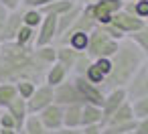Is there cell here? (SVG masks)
I'll return each instance as SVG.
<instances>
[{"mask_svg": "<svg viewBox=\"0 0 148 134\" xmlns=\"http://www.w3.org/2000/svg\"><path fill=\"white\" fill-rule=\"evenodd\" d=\"M49 67L37 57L35 49L18 47L14 41L0 43V81L16 83L21 79L43 83Z\"/></svg>", "mask_w": 148, "mask_h": 134, "instance_id": "1", "label": "cell"}, {"mask_svg": "<svg viewBox=\"0 0 148 134\" xmlns=\"http://www.w3.org/2000/svg\"><path fill=\"white\" fill-rule=\"evenodd\" d=\"M144 61H146V57L140 51V47L132 39L126 37L124 41H120L118 51L110 57V73L106 75L101 89L108 91V89H116V87H126Z\"/></svg>", "mask_w": 148, "mask_h": 134, "instance_id": "2", "label": "cell"}, {"mask_svg": "<svg viewBox=\"0 0 148 134\" xmlns=\"http://www.w3.org/2000/svg\"><path fill=\"white\" fill-rule=\"evenodd\" d=\"M120 41H116L106 27H95L89 35H87V49L85 53L91 59H110L116 51H118Z\"/></svg>", "mask_w": 148, "mask_h": 134, "instance_id": "3", "label": "cell"}, {"mask_svg": "<svg viewBox=\"0 0 148 134\" xmlns=\"http://www.w3.org/2000/svg\"><path fill=\"white\" fill-rule=\"evenodd\" d=\"M87 4H89L91 14L97 21V25L103 27V25L112 23V16L116 12H120L126 2H124V0H93V2H87Z\"/></svg>", "mask_w": 148, "mask_h": 134, "instance_id": "4", "label": "cell"}, {"mask_svg": "<svg viewBox=\"0 0 148 134\" xmlns=\"http://www.w3.org/2000/svg\"><path fill=\"white\" fill-rule=\"evenodd\" d=\"M71 79H73L75 87H77V91H79L83 104H93V106H101V104H103V96H106V91H103L99 85L87 81V79L81 77V75H71Z\"/></svg>", "mask_w": 148, "mask_h": 134, "instance_id": "5", "label": "cell"}, {"mask_svg": "<svg viewBox=\"0 0 148 134\" xmlns=\"http://www.w3.org/2000/svg\"><path fill=\"white\" fill-rule=\"evenodd\" d=\"M114 29H118L124 37H130V35H134V33H138L144 25H146V21H142V19H138V16H134V14H130L128 10H120V12H116L114 16H112V23H110Z\"/></svg>", "mask_w": 148, "mask_h": 134, "instance_id": "6", "label": "cell"}, {"mask_svg": "<svg viewBox=\"0 0 148 134\" xmlns=\"http://www.w3.org/2000/svg\"><path fill=\"white\" fill-rule=\"evenodd\" d=\"M53 102L63 106V108L71 106V104H83V100H81V96H79V91H77V87H75L71 77L53 87Z\"/></svg>", "mask_w": 148, "mask_h": 134, "instance_id": "7", "label": "cell"}, {"mask_svg": "<svg viewBox=\"0 0 148 134\" xmlns=\"http://www.w3.org/2000/svg\"><path fill=\"white\" fill-rule=\"evenodd\" d=\"M51 104H53V87L47 83H39L35 93L27 100V110H29V114H39L41 110H45Z\"/></svg>", "mask_w": 148, "mask_h": 134, "instance_id": "8", "label": "cell"}, {"mask_svg": "<svg viewBox=\"0 0 148 134\" xmlns=\"http://www.w3.org/2000/svg\"><path fill=\"white\" fill-rule=\"evenodd\" d=\"M57 41V16L43 14V21L37 29V47L55 45Z\"/></svg>", "mask_w": 148, "mask_h": 134, "instance_id": "9", "label": "cell"}, {"mask_svg": "<svg viewBox=\"0 0 148 134\" xmlns=\"http://www.w3.org/2000/svg\"><path fill=\"white\" fill-rule=\"evenodd\" d=\"M128 100V93H126V87H116V89H108L106 96H103V104H101V114H103V124L106 120ZM101 124V126H103Z\"/></svg>", "mask_w": 148, "mask_h": 134, "instance_id": "10", "label": "cell"}, {"mask_svg": "<svg viewBox=\"0 0 148 134\" xmlns=\"http://www.w3.org/2000/svg\"><path fill=\"white\" fill-rule=\"evenodd\" d=\"M39 120L43 122V126L53 134L55 130H59V128H63V106H59V104H51V106H47L45 110H41L39 114Z\"/></svg>", "mask_w": 148, "mask_h": 134, "instance_id": "11", "label": "cell"}, {"mask_svg": "<svg viewBox=\"0 0 148 134\" xmlns=\"http://www.w3.org/2000/svg\"><path fill=\"white\" fill-rule=\"evenodd\" d=\"M21 27H23V8L8 12V16L4 21V27H2V31H0V43L14 41V37H16Z\"/></svg>", "mask_w": 148, "mask_h": 134, "instance_id": "12", "label": "cell"}, {"mask_svg": "<svg viewBox=\"0 0 148 134\" xmlns=\"http://www.w3.org/2000/svg\"><path fill=\"white\" fill-rule=\"evenodd\" d=\"M79 53H81V51H75V49H71L69 45H55V61L61 63L69 73L73 71Z\"/></svg>", "mask_w": 148, "mask_h": 134, "instance_id": "13", "label": "cell"}, {"mask_svg": "<svg viewBox=\"0 0 148 134\" xmlns=\"http://www.w3.org/2000/svg\"><path fill=\"white\" fill-rule=\"evenodd\" d=\"M12 118H14V122H16V130L21 132L23 130V126H25V120L29 118V110H27V100H23V98H14L6 108H4Z\"/></svg>", "mask_w": 148, "mask_h": 134, "instance_id": "14", "label": "cell"}, {"mask_svg": "<svg viewBox=\"0 0 148 134\" xmlns=\"http://www.w3.org/2000/svg\"><path fill=\"white\" fill-rule=\"evenodd\" d=\"M71 77V73L61 65V63H53L47 71H45V79H43V83H47V85H51V87H55V85H59V83H63L65 79H69Z\"/></svg>", "mask_w": 148, "mask_h": 134, "instance_id": "15", "label": "cell"}, {"mask_svg": "<svg viewBox=\"0 0 148 134\" xmlns=\"http://www.w3.org/2000/svg\"><path fill=\"white\" fill-rule=\"evenodd\" d=\"M93 124H103L101 106L83 104L81 106V126H93Z\"/></svg>", "mask_w": 148, "mask_h": 134, "instance_id": "16", "label": "cell"}, {"mask_svg": "<svg viewBox=\"0 0 148 134\" xmlns=\"http://www.w3.org/2000/svg\"><path fill=\"white\" fill-rule=\"evenodd\" d=\"M136 118H134V110H132V102L130 100H126L108 120H106V124H126V122H134Z\"/></svg>", "mask_w": 148, "mask_h": 134, "instance_id": "17", "label": "cell"}, {"mask_svg": "<svg viewBox=\"0 0 148 134\" xmlns=\"http://www.w3.org/2000/svg\"><path fill=\"white\" fill-rule=\"evenodd\" d=\"M79 2H75V0H55V2H51V4H47V6H43V8H39L43 14H49V16H61V14H65V12H69L71 8H75Z\"/></svg>", "mask_w": 148, "mask_h": 134, "instance_id": "18", "label": "cell"}, {"mask_svg": "<svg viewBox=\"0 0 148 134\" xmlns=\"http://www.w3.org/2000/svg\"><path fill=\"white\" fill-rule=\"evenodd\" d=\"M81 106L83 104H71L63 108V126L65 128H81Z\"/></svg>", "mask_w": 148, "mask_h": 134, "instance_id": "19", "label": "cell"}, {"mask_svg": "<svg viewBox=\"0 0 148 134\" xmlns=\"http://www.w3.org/2000/svg\"><path fill=\"white\" fill-rule=\"evenodd\" d=\"M14 43L18 47H25V49H35L37 47V29H31V27H21L16 37H14Z\"/></svg>", "mask_w": 148, "mask_h": 134, "instance_id": "20", "label": "cell"}, {"mask_svg": "<svg viewBox=\"0 0 148 134\" xmlns=\"http://www.w3.org/2000/svg\"><path fill=\"white\" fill-rule=\"evenodd\" d=\"M14 98H18L16 85L14 83H8V81H0V110H4Z\"/></svg>", "mask_w": 148, "mask_h": 134, "instance_id": "21", "label": "cell"}, {"mask_svg": "<svg viewBox=\"0 0 148 134\" xmlns=\"http://www.w3.org/2000/svg\"><path fill=\"white\" fill-rule=\"evenodd\" d=\"M23 132H25V134H51V132L43 126V122L39 120L37 114H29V118L25 120Z\"/></svg>", "mask_w": 148, "mask_h": 134, "instance_id": "22", "label": "cell"}, {"mask_svg": "<svg viewBox=\"0 0 148 134\" xmlns=\"http://www.w3.org/2000/svg\"><path fill=\"white\" fill-rule=\"evenodd\" d=\"M124 10H128L130 14L142 19V21H148V0H138V2H126L124 4Z\"/></svg>", "mask_w": 148, "mask_h": 134, "instance_id": "23", "label": "cell"}, {"mask_svg": "<svg viewBox=\"0 0 148 134\" xmlns=\"http://www.w3.org/2000/svg\"><path fill=\"white\" fill-rule=\"evenodd\" d=\"M43 21V12L39 8H23V25L31 29H39Z\"/></svg>", "mask_w": 148, "mask_h": 134, "instance_id": "24", "label": "cell"}, {"mask_svg": "<svg viewBox=\"0 0 148 134\" xmlns=\"http://www.w3.org/2000/svg\"><path fill=\"white\" fill-rule=\"evenodd\" d=\"M128 39H132L138 47H140V51L144 53V57L148 59V23L138 31V33H134V35H130Z\"/></svg>", "mask_w": 148, "mask_h": 134, "instance_id": "25", "label": "cell"}, {"mask_svg": "<svg viewBox=\"0 0 148 134\" xmlns=\"http://www.w3.org/2000/svg\"><path fill=\"white\" fill-rule=\"evenodd\" d=\"M130 102H132V110H134L136 120L148 118V96H142V98H136V100H130Z\"/></svg>", "mask_w": 148, "mask_h": 134, "instance_id": "26", "label": "cell"}, {"mask_svg": "<svg viewBox=\"0 0 148 134\" xmlns=\"http://www.w3.org/2000/svg\"><path fill=\"white\" fill-rule=\"evenodd\" d=\"M91 57L85 53V51H81L79 55H77V61H75V67H73V71H71V75H85V71L89 69V65H91Z\"/></svg>", "mask_w": 148, "mask_h": 134, "instance_id": "27", "label": "cell"}, {"mask_svg": "<svg viewBox=\"0 0 148 134\" xmlns=\"http://www.w3.org/2000/svg\"><path fill=\"white\" fill-rule=\"evenodd\" d=\"M14 85H16L18 98H23V100H29V98L35 93V89H37V83H35V81H29V79H21V81H16Z\"/></svg>", "mask_w": 148, "mask_h": 134, "instance_id": "28", "label": "cell"}, {"mask_svg": "<svg viewBox=\"0 0 148 134\" xmlns=\"http://www.w3.org/2000/svg\"><path fill=\"white\" fill-rule=\"evenodd\" d=\"M81 77H85L87 81H91V83H95V85H99V87L103 85V79H106V77H103V73H101V71H97V67L93 65V61H91L89 69L85 71V75H81Z\"/></svg>", "mask_w": 148, "mask_h": 134, "instance_id": "29", "label": "cell"}, {"mask_svg": "<svg viewBox=\"0 0 148 134\" xmlns=\"http://www.w3.org/2000/svg\"><path fill=\"white\" fill-rule=\"evenodd\" d=\"M0 128L16 130V122H14V118H12L6 110H0ZM16 132H18V130H16Z\"/></svg>", "mask_w": 148, "mask_h": 134, "instance_id": "30", "label": "cell"}, {"mask_svg": "<svg viewBox=\"0 0 148 134\" xmlns=\"http://www.w3.org/2000/svg\"><path fill=\"white\" fill-rule=\"evenodd\" d=\"M55 0H23V8H43Z\"/></svg>", "mask_w": 148, "mask_h": 134, "instance_id": "31", "label": "cell"}, {"mask_svg": "<svg viewBox=\"0 0 148 134\" xmlns=\"http://www.w3.org/2000/svg\"><path fill=\"white\" fill-rule=\"evenodd\" d=\"M0 6L6 8L8 12H12V10L23 8V0H0Z\"/></svg>", "mask_w": 148, "mask_h": 134, "instance_id": "32", "label": "cell"}, {"mask_svg": "<svg viewBox=\"0 0 148 134\" xmlns=\"http://www.w3.org/2000/svg\"><path fill=\"white\" fill-rule=\"evenodd\" d=\"M93 65L97 67V71L103 73V77L110 73V59H93Z\"/></svg>", "mask_w": 148, "mask_h": 134, "instance_id": "33", "label": "cell"}, {"mask_svg": "<svg viewBox=\"0 0 148 134\" xmlns=\"http://www.w3.org/2000/svg\"><path fill=\"white\" fill-rule=\"evenodd\" d=\"M134 134H148V118H140V120H136Z\"/></svg>", "mask_w": 148, "mask_h": 134, "instance_id": "34", "label": "cell"}, {"mask_svg": "<svg viewBox=\"0 0 148 134\" xmlns=\"http://www.w3.org/2000/svg\"><path fill=\"white\" fill-rule=\"evenodd\" d=\"M83 134H103L101 124H93V126H81Z\"/></svg>", "mask_w": 148, "mask_h": 134, "instance_id": "35", "label": "cell"}, {"mask_svg": "<svg viewBox=\"0 0 148 134\" xmlns=\"http://www.w3.org/2000/svg\"><path fill=\"white\" fill-rule=\"evenodd\" d=\"M53 134H83V130L81 128H59V130H55Z\"/></svg>", "mask_w": 148, "mask_h": 134, "instance_id": "36", "label": "cell"}, {"mask_svg": "<svg viewBox=\"0 0 148 134\" xmlns=\"http://www.w3.org/2000/svg\"><path fill=\"white\" fill-rule=\"evenodd\" d=\"M6 16H8V10L0 6V31H2V27H4V21H6Z\"/></svg>", "mask_w": 148, "mask_h": 134, "instance_id": "37", "label": "cell"}, {"mask_svg": "<svg viewBox=\"0 0 148 134\" xmlns=\"http://www.w3.org/2000/svg\"><path fill=\"white\" fill-rule=\"evenodd\" d=\"M0 134H18L16 130H8V128H0Z\"/></svg>", "mask_w": 148, "mask_h": 134, "instance_id": "38", "label": "cell"}, {"mask_svg": "<svg viewBox=\"0 0 148 134\" xmlns=\"http://www.w3.org/2000/svg\"><path fill=\"white\" fill-rule=\"evenodd\" d=\"M146 91H148V59H146Z\"/></svg>", "mask_w": 148, "mask_h": 134, "instance_id": "39", "label": "cell"}, {"mask_svg": "<svg viewBox=\"0 0 148 134\" xmlns=\"http://www.w3.org/2000/svg\"><path fill=\"white\" fill-rule=\"evenodd\" d=\"M124 2H138V0H124Z\"/></svg>", "mask_w": 148, "mask_h": 134, "instance_id": "40", "label": "cell"}, {"mask_svg": "<svg viewBox=\"0 0 148 134\" xmlns=\"http://www.w3.org/2000/svg\"><path fill=\"white\" fill-rule=\"evenodd\" d=\"M18 134H25V132H23V130H21V132H18Z\"/></svg>", "mask_w": 148, "mask_h": 134, "instance_id": "41", "label": "cell"}, {"mask_svg": "<svg viewBox=\"0 0 148 134\" xmlns=\"http://www.w3.org/2000/svg\"><path fill=\"white\" fill-rule=\"evenodd\" d=\"M89 2H93V0H89Z\"/></svg>", "mask_w": 148, "mask_h": 134, "instance_id": "42", "label": "cell"}, {"mask_svg": "<svg viewBox=\"0 0 148 134\" xmlns=\"http://www.w3.org/2000/svg\"><path fill=\"white\" fill-rule=\"evenodd\" d=\"M146 23H148V21H146Z\"/></svg>", "mask_w": 148, "mask_h": 134, "instance_id": "43", "label": "cell"}]
</instances>
